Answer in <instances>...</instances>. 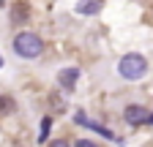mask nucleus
I'll list each match as a JSON object with an SVG mask.
<instances>
[{
  "label": "nucleus",
  "instance_id": "1",
  "mask_svg": "<svg viewBox=\"0 0 153 147\" xmlns=\"http://www.w3.org/2000/svg\"><path fill=\"white\" fill-rule=\"evenodd\" d=\"M14 52L19 54V57H38V54L44 52V41L38 38L36 33H19L14 38Z\"/></svg>",
  "mask_w": 153,
  "mask_h": 147
},
{
  "label": "nucleus",
  "instance_id": "2",
  "mask_svg": "<svg viewBox=\"0 0 153 147\" xmlns=\"http://www.w3.org/2000/svg\"><path fill=\"white\" fill-rule=\"evenodd\" d=\"M118 71H120L123 79H140V76H145V71H148V60L142 57V54L131 52V54H126V57L120 60Z\"/></svg>",
  "mask_w": 153,
  "mask_h": 147
},
{
  "label": "nucleus",
  "instance_id": "3",
  "mask_svg": "<svg viewBox=\"0 0 153 147\" xmlns=\"http://www.w3.org/2000/svg\"><path fill=\"white\" fill-rule=\"evenodd\" d=\"M123 120H126L128 125H142V123H148V120H150V115H148V109H145V106L131 104V106H126Z\"/></svg>",
  "mask_w": 153,
  "mask_h": 147
},
{
  "label": "nucleus",
  "instance_id": "4",
  "mask_svg": "<svg viewBox=\"0 0 153 147\" xmlns=\"http://www.w3.org/2000/svg\"><path fill=\"white\" fill-rule=\"evenodd\" d=\"M76 79H79V71L76 68H63L60 74H57V82H60V87H66V90H74Z\"/></svg>",
  "mask_w": 153,
  "mask_h": 147
},
{
  "label": "nucleus",
  "instance_id": "5",
  "mask_svg": "<svg viewBox=\"0 0 153 147\" xmlns=\"http://www.w3.org/2000/svg\"><path fill=\"white\" fill-rule=\"evenodd\" d=\"M104 6V0H79L76 3V11L79 14H99Z\"/></svg>",
  "mask_w": 153,
  "mask_h": 147
},
{
  "label": "nucleus",
  "instance_id": "6",
  "mask_svg": "<svg viewBox=\"0 0 153 147\" xmlns=\"http://www.w3.org/2000/svg\"><path fill=\"white\" fill-rule=\"evenodd\" d=\"M76 123H82V125H88V128H93V131H99L101 136H109V139H112V134L107 131V128H104V125H99V123H93V120H88L85 115H76Z\"/></svg>",
  "mask_w": 153,
  "mask_h": 147
},
{
  "label": "nucleus",
  "instance_id": "7",
  "mask_svg": "<svg viewBox=\"0 0 153 147\" xmlns=\"http://www.w3.org/2000/svg\"><path fill=\"white\" fill-rule=\"evenodd\" d=\"M14 112V98L11 96H0V115H8Z\"/></svg>",
  "mask_w": 153,
  "mask_h": 147
},
{
  "label": "nucleus",
  "instance_id": "8",
  "mask_svg": "<svg viewBox=\"0 0 153 147\" xmlns=\"http://www.w3.org/2000/svg\"><path fill=\"white\" fill-rule=\"evenodd\" d=\"M25 16H27V8H25V6H14V11H11V22H25Z\"/></svg>",
  "mask_w": 153,
  "mask_h": 147
},
{
  "label": "nucleus",
  "instance_id": "9",
  "mask_svg": "<svg viewBox=\"0 0 153 147\" xmlns=\"http://www.w3.org/2000/svg\"><path fill=\"white\" fill-rule=\"evenodd\" d=\"M49 128H52V120H49V117H44V120H41V134H38V142H41V144H44V142H47V136H49Z\"/></svg>",
  "mask_w": 153,
  "mask_h": 147
},
{
  "label": "nucleus",
  "instance_id": "10",
  "mask_svg": "<svg viewBox=\"0 0 153 147\" xmlns=\"http://www.w3.org/2000/svg\"><path fill=\"white\" fill-rule=\"evenodd\" d=\"M76 147H93V142H90V139H79V142H76Z\"/></svg>",
  "mask_w": 153,
  "mask_h": 147
},
{
  "label": "nucleus",
  "instance_id": "11",
  "mask_svg": "<svg viewBox=\"0 0 153 147\" xmlns=\"http://www.w3.org/2000/svg\"><path fill=\"white\" fill-rule=\"evenodd\" d=\"M148 123H153V115H150V120H148Z\"/></svg>",
  "mask_w": 153,
  "mask_h": 147
},
{
  "label": "nucleus",
  "instance_id": "12",
  "mask_svg": "<svg viewBox=\"0 0 153 147\" xmlns=\"http://www.w3.org/2000/svg\"><path fill=\"white\" fill-rule=\"evenodd\" d=\"M0 65H3V57H0Z\"/></svg>",
  "mask_w": 153,
  "mask_h": 147
}]
</instances>
